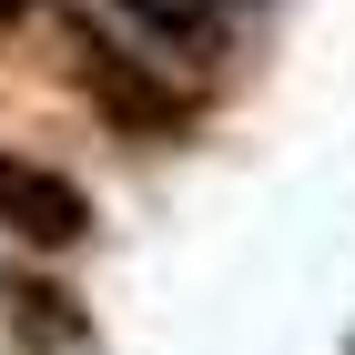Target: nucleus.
I'll return each mask as SVG.
<instances>
[{"instance_id": "f257e3e1", "label": "nucleus", "mask_w": 355, "mask_h": 355, "mask_svg": "<svg viewBox=\"0 0 355 355\" xmlns=\"http://www.w3.org/2000/svg\"><path fill=\"white\" fill-rule=\"evenodd\" d=\"M71 92H82L122 142H142V153H163V142H183L193 122H203L193 92L173 82V61L142 51L132 31H102V21H71Z\"/></svg>"}, {"instance_id": "f03ea898", "label": "nucleus", "mask_w": 355, "mask_h": 355, "mask_svg": "<svg viewBox=\"0 0 355 355\" xmlns=\"http://www.w3.org/2000/svg\"><path fill=\"white\" fill-rule=\"evenodd\" d=\"M92 223L102 214H92V193L71 183V173H51L41 153H10V142H0V234L21 254H82Z\"/></svg>"}, {"instance_id": "7ed1b4c3", "label": "nucleus", "mask_w": 355, "mask_h": 355, "mask_svg": "<svg viewBox=\"0 0 355 355\" xmlns=\"http://www.w3.org/2000/svg\"><path fill=\"white\" fill-rule=\"evenodd\" d=\"M112 21L183 71H223L244 41V0H112Z\"/></svg>"}, {"instance_id": "20e7f679", "label": "nucleus", "mask_w": 355, "mask_h": 355, "mask_svg": "<svg viewBox=\"0 0 355 355\" xmlns=\"http://www.w3.org/2000/svg\"><path fill=\"white\" fill-rule=\"evenodd\" d=\"M0 325L21 335L31 355H61V345H82V335H92V315L71 304V284H51V274H21V264H10V274H0Z\"/></svg>"}]
</instances>
